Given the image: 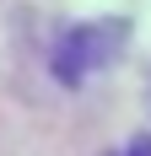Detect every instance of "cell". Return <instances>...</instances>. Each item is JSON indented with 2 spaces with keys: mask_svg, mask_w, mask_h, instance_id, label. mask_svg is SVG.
<instances>
[{
  "mask_svg": "<svg viewBox=\"0 0 151 156\" xmlns=\"http://www.w3.org/2000/svg\"><path fill=\"white\" fill-rule=\"evenodd\" d=\"M108 156H151V135H140V140H130L124 151H108Z\"/></svg>",
  "mask_w": 151,
  "mask_h": 156,
  "instance_id": "7a4b0ae2",
  "label": "cell"
},
{
  "mask_svg": "<svg viewBox=\"0 0 151 156\" xmlns=\"http://www.w3.org/2000/svg\"><path fill=\"white\" fill-rule=\"evenodd\" d=\"M124 43H130V22H119V16H108V22H81V27H70L60 38V48H54V76H60L65 86H81V81L103 76L108 65L124 54Z\"/></svg>",
  "mask_w": 151,
  "mask_h": 156,
  "instance_id": "6da1fadb",
  "label": "cell"
}]
</instances>
